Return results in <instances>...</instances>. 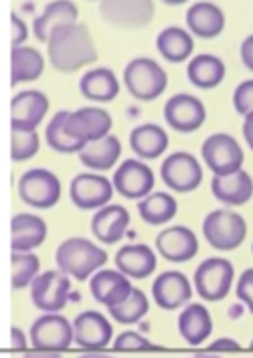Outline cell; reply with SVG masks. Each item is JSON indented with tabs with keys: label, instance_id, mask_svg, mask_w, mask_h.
<instances>
[{
	"label": "cell",
	"instance_id": "1",
	"mask_svg": "<svg viewBox=\"0 0 253 358\" xmlns=\"http://www.w3.org/2000/svg\"><path fill=\"white\" fill-rule=\"evenodd\" d=\"M49 61L59 73H75L78 69L98 61V49L89 29L81 22L57 29L49 43Z\"/></svg>",
	"mask_w": 253,
	"mask_h": 358
},
{
	"label": "cell",
	"instance_id": "2",
	"mask_svg": "<svg viewBox=\"0 0 253 358\" xmlns=\"http://www.w3.org/2000/svg\"><path fill=\"white\" fill-rule=\"evenodd\" d=\"M55 262L59 269L65 271L69 278H75L78 282H85L99 267L106 265L108 253L106 249H101L83 237H71L57 247Z\"/></svg>",
	"mask_w": 253,
	"mask_h": 358
},
{
	"label": "cell",
	"instance_id": "3",
	"mask_svg": "<svg viewBox=\"0 0 253 358\" xmlns=\"http://www.w3.org/2000/svg\"><path fill=\"white\" fill-rule=\"evenodd\" d=\"M124 83L132 97H136L140 101H154L156 97L164 94L168 85V77L154 59L138 57L126 65Z\"/></svg>",
	"mask_w": 253,
	"mask_h": 358
},
{
	"label": "cell",
	"instance_id": "4",
	"mask_svg": "<svg viewBox=\"0 0 253 358\" xmlns=\"http://www.w3.org/2000/svg\"><path fill=\"white\" fill-rule=\"evenodd\" d=\"M203 235L207 243L219 251H233L245 241L247 223L245 219L229 208H217L203 221Z\"/></svg>",
	"mask_w": 253,
	"mask_h": 358
},
{
	"label": "cell",
	"instance_id": "5",
	"mask_svg": "<svg viewBox=\"0 0 253 358\" xmlns=\"http://www.w3.org/2000/svg\"><path fill=\"white\" fill-rule=\"evenodd\" d=\"M75 342L73 324L57 312H45L31 326V344L41 352H65Z\"/></svg>",
	"mask_w": 253,
	"mask_h": 358
},
{
	"label": "cell",
	"instance_id": "6",
	"mask_svg": "<svg viewBox=\"0 0 253 358\" xmlns=\"http://www.w3.org/2000/svg\"><path fill=\"white\" fill-rule=\"evenodd\" d=\"M235 278V267L223 257L205 259L195 271L196 294L207 302H221L231 292Z\"/></svg>",
	"mask_w": 253,
	"mask_h": 358
},
{
	"label": "cell",
	"instance_id": "7",
	"mask_svg": "<svg viewBox=\"0 0 253 358\" xmlns=\"http://www.w3.org/2000/svg\"><path fill=\"white\" fill-rule=\"evenodd\" d=\"M19 196L29 207L51 208L61 199V182L51 170H27L19 180Z\"/></svg>",
	"mask_w": 253,
	"mask_h": 358
},
{
	"label": "cell",
	"instance_id": "8",
	"mask_svg": "<svg viewBox=\"0 0 253 358\" xmlns=\"http://www.w3.org/2000/svg\"><path fill=\"white\" fill-rule=\"evenodd\" d=\"M203 160L209 169L213 170L215 176L231 174L241 170V164L245 160L243 148L239 142L229 134H213L203 142Z\"/></svg>",
	"mask_w": 253,
	"mask_h": 358
},
{
	"label": "cell",
	"instance_id": "9",
	"mask_svg": "<svg viewBox=\"0 0 253 358\" xmlns=\"http://www.w3.org/2000/svg\"><path fill=\"white\" fill-rule=\"evenodd\" d=\"M99 15L110 24L124 29H142L152 22L154 2L150 0H103L99 2Z\"/></svg>",
	"mask_w": 253,
	"mask_h": 358
},
{
	"label": "cell",
	"instance_id": "10",
	"mask_svg": "<svg viewBox=\"0 0 253 358\" xmlns=\"http://www.w3.org/2000/svg\"><path fill=\"white\" fill-rule=\"evenodd\" d=\"M71 282L65 271H45L31 283V300L43 312H59L67 306Z\"/></svg>",
	"mask_w": 253,
	"mask_h": 358
},
{
	"label": "cell",
	"instance_id": "11",
	"mask_svg": "<svg viewBox=\"0 0 253 358\" xmlns=\"http://www.w3.org/2000/svg\"><path fill=\"white\" fill-rule=\"evenodd\" d=\"M160 176H162L164 185L175 192H191V190L198 189V185L203 180V169L193 154L175 152L162 162Z\"/></svg>",
	"mask_w": 253,
	"mask_h": 358
},
{
	"label": "cell",
	"instance_id": "12",
	"mask_svg": "<svg viewBox=\"0 0 253 358\" xmlns=\"http://www.w3.org/2000/svg\"><path fill=\"white\" fill-rule=\"evenodd\" d=\"M207 110L203 101L191 94L173 95L164 106V120L166 124L180 134H191L205 124Z\"/></svg>",
	"mask_w": 253,
	"mask_h": 358
},
{
	"label": "cell",
	"instance_id": "13",
	"mask_svg": "<svg viewBox=\"0 0 253 358\" xmlns=\"http://www.w3.org/2000/svg\"><path fill=\"white\" fill-rule=\"evenodd\" d=\"M112 124V115L101 108H81L78 112L67 113L65 120V128L71 138L85 144L110 136Z\"/></svg>",
	"mask_w": 253,
	"mask_h": 358
},
{
	"label": "cell",
	"instance_id": "14",
	"mask_svg": "<svg viewBox=\"0 0 253 358\" xmlns=\"http://www.w3.org/2000/svg\"><path fill=\"white\" fill-rule=\"evenodd\" d=\"M73 334H75V344L81 350L98 352L112 342L114 328L103 314L87 310L81 312L73 320Z\"/></svg>",
	"mask_w": 253,
	"mask_h": 358
},
{
	"label": "cell",
	"instance_id": "15",
	"mask_svg": "<svg viewBox=\"0 0 253 358\" xmlns=\"http://www.w3.org/2000/svg\"><path fill=\"white\" fill-rule=\"evenodd\" d=\"M49 112L47 95L37 90H27L13 97L10 103V128L22 132H35Z\"/></svg>",
	"mask_w": 253,
	"mask_h": 358
},
{
	"label": "cell",
	"instance_id": "16",
	"mask_svg": "<svg viewBox=\"0 0 253 358\" xmlns=\"http://www.w3.org/2000/svg\"><path fill=\"white\" fill-rule=\"evenodd\" d=\"M114 185L99 174H78L71 180L69 196L73 205L81 210H94L106 207L114 194Z\"/></svg>",
	"mask_w": 253,
	"mask_h": 358
},
{
	"label": "cell",
	"instance_id": "17",
	"mask_svg": "<svg viewBox=\"0 0 253 358\" xmlns=\"http://www.w3.org/2000/svg\"><path fill=\"white\" fill-rule=\"evenodd\" d=\"M114 189L126 199H144L154 189V172L140 160H126L114 172Z\"/></svg>",
	"mask_w": 253,
	"mask_h": 358
},
{
	"label": "cell",
	"instance_id": "18",
	"mask_svg": "<svg viewBox=\"0 0 253 358\" xmlns=\"http://www.w3.org/2000/svg\"><path fill=\"white\" fill-rule=\"evenodd\" d=\"M156 249L158 253L173 264H187L198 253V241L196 235L189 227L176 225L162 229L156 237Z\"/></svg>",
	"mask_w": 253,
	"mask_h": 358
},
{
	"label": "cell",
	"instance_id": "19",
	"mask_svg": "<svg viewBox=\"0 0 253 358\" xmlns=\"http://www.w3.org/2000/svg\"><path fill=\"white\" fill-rule=\"evenodd\" d=\"M152 296L158 308L162 310H178L189 303L193 296L191 282L180 271H164L152 283Z\"/></svg>",
	"mask_w": 253,
	"mask_h": 358
},
{
	"label": "cell",
	"instance_id": "20",
	"mask_svg": "<svg viewBox=\"0 0 253 358\" xmlns=\"http://www.w3.org/2000/svg\"><path fill=\"white\" fill-rule=\"evenodd\" d=\"M89 289H92V296L98 303H103L106 308H112L122 303L130 294H132V283L130 278L124 275L120 269H101L98 271L92 282H89Z\"/></svg>",
	"mask_w": 253,
	"mask_h": 358
},
{
	"label": "cell",
	"instance_id": "21",
	"mask_svg": "<svg viewBox=\"0 0 253 358\" xmlns=\"http://www.w3.org/2000/svg\"><path fill=\"white\" fill-rule=\"evenodd\" d=\"M211 190L217 201L229 207H239V205H245L253 196V178L250 176V172H245L243 169L231 174L213 176Z\"/></svg>",
	"mask_w": 253,
	"mask_h": 358
},
{
	"label": "cell",
	"instance_id": "22",
	"mask_svg": "<svg viewBox=\"0 0 253 358\" xmlns=\"http://www.w3.org/2000/svg\"><path fill=\"white\" fill-rule=\"evenodd\" d=\"M78 6L67 0H57L45 6V10L33 22V33L41 43H49L51 35L61 29L78 22Z\"/></svg>",
	"mask_w": 253,
	"mask_h": 358
},
{
	"label": "cell",
	"instance_id": "23",
	"mask_svg": "<svg viewBox=\"0 0 253 358\" xmlns=\"http://www.w3.org/2000/svg\"><path fill=\"white\" fill-rule=\"evenodd\" d=\"M130 225V213L120 205L101 207L92 219V231L103 245H114L124 235Z\"/></svg>",
	"mask_w": 253,
	"mask_h": 358
},
{
	"label": "cell",
	"instance_id": "24",
	"mask_svg": "<svg viewBox=\"0 0 253 358\" xmlns=\"http://www.w3.org/2000/svg\"><path fill=\"white\" fill-rule=\"evenodd\" d=\"M10 233H13V237H10L13 251L29 253L35 247L43 245L45 237H47V223L37 215L20 213V215H15L10 221Z\"/></svg>",
	"mask_w": 253,
	"mask_h": 358
},
{
	"label": "cell",
	"instance_id": "25",
	"mask_svg": "<svg viewBox=\"0 0 253 358\" xmlns=\"http://www.w3.org/2000/svg\"><path fill=\"white\" fill-rule=\"evenodd\" d=\"M116 267L132 280H146L156 269L154 251L144 243L124 245L122 249H117Z\"/></svg>",
	"mask_w": 253,
	"mask_h": 358
},
{
	"label": "cell",
	"instance_id": "26",
	"mask_svg": "<svg viewBox=\"0 0 253 358\" xmlns=\"http://www.w3.org/2000/svg\"><path fill=\"white\" fill-rule=\"evenodd\" d=\"M187 24L196 37L215 38L225 29V15L213 2H195L187 10Z\"/></svg>",
	"mask_w": 253,
	"mask_h": 358
},
{
	"label": "cell",
	"instance_id": "27",
	"mask_svg": "<svg viewBox=\"0 0 253 358\" xmlns=\"http://www.w3.org/2000/svg\"><path fill=\"white\" fill-rule=\"evenodd\" d=\"M211 332H213V320H211V314L205 306L191 303L180 312L178 334L191 346H198L201 342H205L211 336Z\"/></svg>",
	"mask_w": 253,
	"mask_h": 358
},
{
	"label": "cell",
	"instance_id": "28",
	"mask_svg": "<svg viewBox=\"0 0 253 358\" xmlns=\"http://www.w3.org/2000/svg\"><path fill=\"white\" fill-rule=\"evenodd\" d=\"M79 92L92 101H112L120 94V83L116 73L108 67H98L87 71L79 81Z\"/></svg>",
	"mask_w": 253,
	"mask_h": 358
},
{
	"label": "cell",
	"instance_id": "29",
	"mask_svg": "<svg viewBox=\"0 0 253 358\" xmlns=\"http://www.w3.org/2000/svg\"><path fill=\"white\" fill-rule=\"evenodd\" d=\"M122 156V144L116 136H106L101 140L89 142L79 152V160L83 166L92 170H110Z\"/></svg>",
	"mask_w": 253,
	"mask_h": 358
},
{
	"label": "cell",
	"instance_id": "30",
	"mask_svg": "<svg viewBox=\"0 0 253 358\" xmlns=\"http://www.w3.org/2000/svg\"><path fill=\"white\" fill-rule=\"evenodd\" d=\"M130 148L144 160H154L168 148V134L156 124L138 126L130 134Z\"/></svg>",
	"mask_w": 253,
	"mask_h": 358
},
{
	"label": "cell",
	"instance_id": "31",
	"mask_svg": "<svg viewBox=\"0 0 253 358\" xmlns=\"http://www.w3.org/2000/svg\"><path fill=\"white\" fill-rule=\"evenodd\" d=\"M189 81L201 90H213L225 79V63L215 55H196L187 67Z\"/></svg>",
	"mask_w": 253,
	"mask_h": 358
},
{
	"label": "cell",
	"instance_id": "32",
	"mask_svg": "<svg viewBox=\"0 0 253 358\" xmlns=\"http://www.w3.org/2000/svg\"><path fill=\"white\" fill-rule=\"evenodd\" d=\"M156 47H158L160 55L164 57L166 61H171V63H182V61H187L191 57V53H193L195 41H193V37L185 29H180V27H168V29H164L158 35Z\"/></svg>",
	"mask_w": 253,
	"mask_h": 358
},
{
	"label": "cell",
	"instance_id": "33",
	"mask_svg": "<svg viewBox=\"0 0 253 358\" xmlns=\"http://www.w3.org/2000/svg\"><path fill=\"white\" fill-rule=\"evenodd\" d=\"M10 83H24V81H35L43 76L45 69V59L37 49L33 47H15L10 53Z\"/></svg>",
	"mask_w": 253,
	"mask_h": 358
},
{
	"label": "cell",
	"instance_id": "34",
	"mask_svg": "<svg viewBox=\"0 0 253 358\" xmlns=\"http://www.w3.org/2000/svg\"><path fill=\"white\" fill-rule=\"evenodd\" d=\"M176 210H178V205H176L175 196L166 192H150L138 203V213L142 221L154 227L164 225L171 219H175Z\"/></svg>",
	"mask_w": 253,
	"mask_h": 358
},
{
	"label": "cell",
	"instance_id": "35",
	"mask_svg": "<svg viewBox=\"0 0 253 358\" xmlns=\"http://www.w3.org/2000/svg\"><path fill=\"white\" fill-rule=\"evenodd\" d=\"M67 113L69 112H57L53 115V120L47 126L45 138H47L49 148H53L59 154H75V152L79 154L87 144L85 142H79L75 138H71V134L67 132V128H65Z\"/></svg>",
	"mask_w": 253,
	"mask_h": 358
},
{
	"label": "cell",
	"instance_id": "36",
	"mask_svg": "<svg viewBox=\"0 0 253 358\" xmlns=\"http://www.w3.org/2000/svg\"><path fill=\"white\" fill-rule=\"evenodd\" d=\"M108 310H110V316L117 324H126V326L138 324V322L148 314V298H146V294L142 289L134 287L132 294L124 302L117 303V306H112Z\"/></svg>",
	"mask_w": 253,
	"mask_h": 358
},
{
	"label": "cell",
	"instance_id": "37",
	"mask_svg": "<svg viewBox=\"0 0 253 358\" xmlns=\"http://www.w3.org/2000/svg\"><path fill=\"white\" fill-rule=\"evenodd\" d=\"M13 287L15 289H22L27 285L35 282V278L39 275L41 262L35 253H19L13 251Z\"/></svg>",
	"mask_w": 253,
	"mask_h": 358
},
{
	"label": "cell",
	"instance_id": "38",
	"mask_svg": "<svg viewBox=\"0 0 253 358\" xmlns=\"http://www.w3.org/2000/svg\"><path fill=\"white\" fill-rule=\"evenodd\" d=\"M39 152V136L37 132H22L13 130L10 138V158L15 162H24Z\"/></svg>",
	"mask_w": 253,
	"mask_h": 358
},
{
	"label": "cell",
	"instance_id": "39",
	"mask_svg": "<svg viewBox=\"0 0 253 358\" xmlns=\"http://www.w3.org/2000/svg\"><path fill=\"white\" fill-rule=\"evenodd\" d=\"M114 350L116 352H148L156 348L138 332H122L114 342Z\"/></svg>",
	"mask_w": 253,
	"mask_h": 358
},
{
	"label": "cell",
	"instance_id": "40",
	"mask_svg": "<svg viewBox=\"0 0 253 358\" xmlns=\"http://www.w3.org/2000/svg\"><path fill=\"white\" fill-rule=\"evenodd\" d=\"M233 106L237 113H241V115L253 113V79L237 85L233 94Z\"/></svg>",
	"mask_w": 253,
	"mask_h": 358
},
{
	"label": "cell",
	"instance_id": "41",
	"mask_svg": "<svg viewBox=\"0 0 253 358\" xmlns=\"http://www.w3.org/2000/svg\"><path fill=\"white\" fill-rule=\"evenodd\" d=\"M237 298L247 306V310L253 314V267L245 269L237 282Z\"/></svg>",
	"mask_w": 253,
	"mask_h": 358
},
{
	"label": "cell",
	"instance_id": "42",
	"mask_svg": "<svg viewBox=\"0 0 253 358\" xmlns=\"http://www.w3.org/2000/svg\"><path fill=\"white\" fill-rule=\"evenodd\" d=\"M10 29H13V49L15 47H22V43L29 37V29H27L24 20L20 19L19 15L10 17Z\"/></svg>",
	"mask_w": 253,
	"mask_h": 358
},
{
	"label": "cell",
	"instance_id": "43",
	"mask_svg": "<svg viewBox=\"0 0 253 358\" xmlns=\"http://www.w3.org/2000/svg\"><path fill=\"white\" fill-rule=\"evenodd\" d=\"M239 350L241 346L233 338H219L207 348V352H239Z\"/></svg>",
	"mask_w": 253,
	"mask_h": 358
},
{
	"label": "cell",
	"instance_id": "44",
	"mask_svg": "<svg viewBox=\"0 0 253 358\" xmlns=\"http://www.w3.org/2000/svg\"><path fill=\"white\" fill-rule=\"evenodd\" d=\"M241 61L250 71H253V35L241 43Z\"/></svg>",
	"mask_w": 253,
	"mask_h": 358
},
{
	"label": "cell",
	"instance_id": "45",
	"mask_svg": "<svg viewBox=\"0 0 253 358\" xmlns=\"http://www.w3.org/2000/svg\"><path fill=\"white\" fill-rule=\"evenodd\" d=\"M10 348H13V350H24V348H27L24 334H22V330L17 328V326L10 330Z\"/></svg>",
	"mask_w": 253,
	"mask_h": 358
},
{
	"label": "cell",
	"instance_id": "46",
	"mask_svg": "<svg viewBox=\"0 0 253 358\" xmlns=\"http://www.w3.org/2000/svg\"><path fill=\"white\" fill-rule=\"evenodd\" d=\"M243 138H245L247 146L253 150V113H247L243 120Z\"/></svg>",
	"mask_w": 253,
	"mask_h": 358
},
{
	"label": "cell",
	"instance_id": "47",
	"mask_svg": "<svg viewBox=\"0 0 253 358\" xmlns=\"http://www.w3.org/2000/svg\"><path fill=\"white\" fill-rule=\"evenodd\" d=\"M250 350H253V340H252V346H250Z\"/></svg>",
	"mask_w": 253,
	"mask_h": 358
},
{
	"label": "cell",
	"instance_id": "48",
	"mask_svg": "<svg viewBox=\"0 0 253 358\" xmlns=\"http://www.w3.org/2000/svg\"><path fill=\"white\" fill-rule=\"evenodd\" d=\"M252 251H253V245H252Z\"/></svg>",
	"mask_w": 253,
	"mask_h": 358
}]
</instances>
